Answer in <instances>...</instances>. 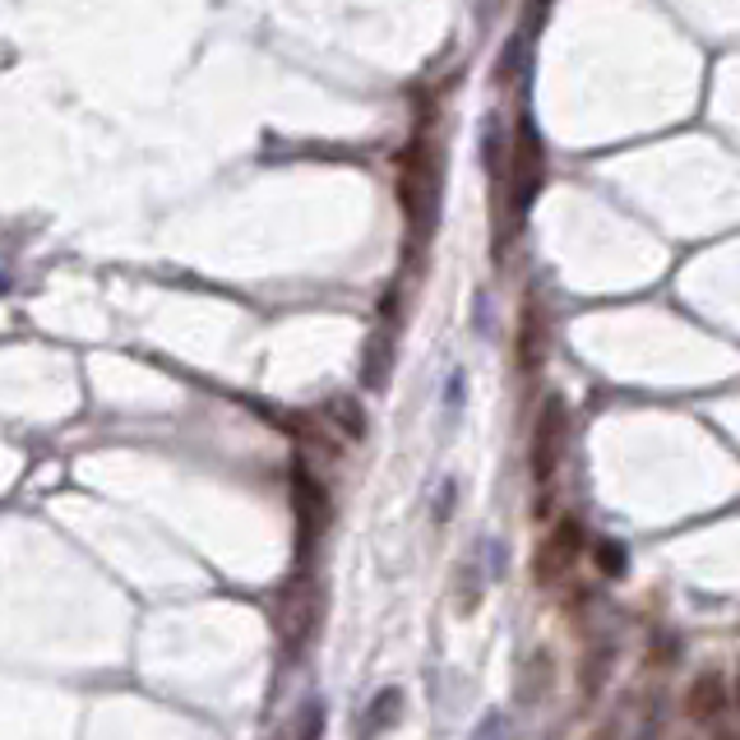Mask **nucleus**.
<instances>
[{
	"instance_id": "ddd939ff",
	"label": "nucleus",
	"mask_w": 740,
	"mask_h": 740,
	"mask_svg": "<svg viewBox=\"0 0 740 740\" xmlns=\"http://www.w3.org/2000/svg\"><path fill=\"white\" fill-rule=\"evenodd\" d=\"M477 740H504V713H491V723H481Z\"/></svg>"
},
{
	"instance_id": "7ed1b4c3",
	"label": "nucleus",
	"mask_w": 740,
	"mask_h": 740,
	"mask_svg": "<svg viewBox=\"0 0 740 740\" xmlns=\"http://www.w3.org/2000/svg\"><path fill=\"white\" fill-rule=\"evenodd\" d=\"M560 458H564V403L551 398L537 417V431H533V481L541 491V504H547L556 473H560Z\"/></svg>"
},
{
	"instance_id": "39448f33",
	"label": "nucleus",
	"mask_w": 740,
	"mask_h": 740,
	"mask_svg": "<svg viewBox=\"0 0 740 740\" xmlns=\"http://www.w3.org/2000/svg\"><path fill=\"white\" fill-rule=\"evenodd\" d=\"M297 514L306 518V551H310L315 547V537L329 528V496L306 467H297Z\"/></svg>"
},
{
	"instance_id": "4468645a",
	"label": "nucleus",
	"mask_w": 740,
	"mask_h": 740,
	"mask_svg": "<svg viewBox=\"0 0 740 740\" xmlns=\"http://www.w3.org/2000/svg\"><path fill=\"white\" fill-rule=\"evenodd\" d=\"M723 740H736V736H731V731H727V736H723Z\"/></svg>"
},
{
	"instance_id": "0eeeda50",
	"label": "nucleus",
	"mask_w": 740,
	"mask_h": 740,
	"mask_svg": "<svg viewBox=\"0 0 740 740\" xmlns=\"http://www.w3.org/2000/svg\"><path fill=\"white\" fill-rule=\"evenodd\" d=\"M574 551H578V523L564 518L560 533L547 541V547H541V578H551L556 570H560V574L570 570V564H574Z\"/></svg>"
},
{
	"instance_id": "9d476101",
	"label": "nucleus",
	"mask_w": 740,
	"mask_h": 740,
	"mask_svg": "<svg viewBox=\"0 0 740 740\" xmlns=\"http://www.w3.org/2000/svg\"><path fill=\"white\" fill-rule=\"evenodd\" d=\"M320 736H324V708H320V699H310V704L301 708V717H297L291 740H320Z\"/></svg>"
},
{
	"instance_id": "6e6552de",
	"label": "nucleus",
	"mask_w": 740,
	"mask_h": 740,
	"mask_svg": "<svg viewBox=\"0 0 740 740\" xmlns=\"http://www.w3.org/2000/svg\"><path fill=\"white\" fill-rule=\"evenodd\" d=\"M398 713H403V694H398V690H380L375 699H370L366 717H361V740L389 731V727L398 723Z\"/></svg>"
},
{
	"instance_id": "20e7f679",
	"label": "nucleus",
	"mask_w": 740,
	"mask_h": 740,
	"mask_svg": "<svg viewBox=\"0 0 740 740\" xmlns=\"http://www.w3.org/2000/svg\"><path fill=\"white\" fill-rule=\"evenodd\" d=\"M394 343H398V334H394V301L384 306V320L375 324V338H370V347H366V389H384L389 384V366H394Z\"/></svg>"
},
{
	"instance_id": "f257e3e1",
	"label": "nucleus",
	"mask_w": 740,
	"mask_h": 740,
	"mask_svg": "<svg viewBox=\"0 0 740 740\" xmlns=\"http://www.w3.org/2000/svg\"><path fill=\"white\" fill-rule=\"evenodd\" d=\"M403 208L407 223H413V241L421 250L440 227V163L426 140H413L403 153Z\"/></svg>"
},
{
	"instance_id": "9b49d317",
	"label": "nucleus",
	"mask_w": 740,
	"mask_h": 740,
	"mask_svg": "<svg viewBox=\"0 0 740 740\" xmlns=\"http://www.w3.org/2000/svg\"><path fill=\"white\" fill-rule=\"evenodd\" d=\"M454 481H440V491H435V523H444V514L454 510Z\"/></svg>"
},
{
	"instance_id": "423d86ee",
	"label": "nucleus",
	"mask_w": 740,
	"mask_h": 740,
	"mask_svg": "<svg viewBox=\"0 0 740 740\" xmlns=\"http://www.w3.org/2000/svg\"><path fill=\"white\" fill-rule=\"evenodd\" d=\"M727 708V676L723 671H708V676H699L694 680V690H690V713L704 723V717H717Z\"/></svg>"
},
{
	"instance_id": "1a4fd4ad",
	"label": "nucleus",
	"mask_w": 740,
	"mask_h": 740,
	"mask_svg": "<svg viewBox=\"0 0 740 740\" xmlns=\"http://www.w3.org/2000/svg\"><path fill=\"white\" fill-rule=\"evenodd\" d=\"M481 158H486V167H491V177L504 181V126H500V116H491V121L481 126Z\"/></svg>"
},
{
	"instance_id": "f8f14e48",
	"label": "nucleus",
	"mask_w": 740,
	"mask_h": 740,
	"mask_svg": "<svg viewBox=\"0 0 740 740\" xmlns=\"http://www.w3.org/2000/svg\"><path fill=\"white\" fill-rule=\"evenodd\" d=\"M601 564H607V574H620V570H625V560H620V547H616V541H601Z\"/></svg>"
},
{
	"instance_id": "f03ea898",
	"label": "nucleus",
	"mask_w": 740,
	"mask_h": 740,
	"mask_svg": "<svg viewBox=\"0 0 740 740\" xmlns=\"http://www.w3.org/2000/svg\"><path fill=\"white\" fill-rule=\"evenodd\" d=\"M541 181H547V148H541L533 121H523V126H518V140H514V186H510V208H504V213H510V227H518L523 213L533 208Z\"/></svg>"
}]
</instances>
